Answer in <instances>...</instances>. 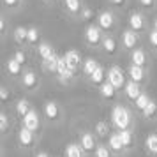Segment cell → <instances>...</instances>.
I'll return each mask as SVG.
<instances>
[{
	"label": "cell",
	"instance_id": "4316f807",
	"mask_svg": "<svg viewBox=\"0 0 157 157\" xmlns=\"http://www.w3.org/2000/svg\"><path fill=\"white\" fill-rule=\"evenodd\" d=\"M102 46H104V50H106L108 53H113L115 48H117V44H115V41L111 37H106V39L102 41Z\"/></svg>",
	"mask_w": 157,
	"mask_h": 157
},
{
	"label": "cell",
	"instance_id": "ac0fdd59",
	"mask_svg": "<svg viewBox=\"0 0 157 157\" xmlns=\"http://www.w3.org/2000/svg\"><path fill=\"white\" fill-rule=\"evenodd\" d=\"M7 69H9V72H11V74H18V72L21 71V64H20L14 57H13L7 62Z\"/></svg>",
	"mask_w": 157,
	"mask_h": 157
},
{
	"label": "cell",
	"instance_id": "d6a6232c",
	"mask_svg": "<svg viewBox=\"0 0 157 157\" xmlns=\"http://www.w3.org/2000/svg\"><path fill=\"white\" fill-rule=\"evenodd\" d=\"M95 129H97V132H99L101 136H104L108 132V125L104 124V122H99V124L95 125Z\"/></svg>",
	"mask_w": 157,
	"mask_h": 157
},
{
	"label": "cell",
	"instance_id": "7402d4cb",
	"mask_svg": "<svg viewBox=\"0 0 157 157\" xmlns=\"http://www.w3.org/2000/svg\"><path fill=\"white\" fill-rule=\"evenodd\" d=\"M120 138H122L124 147H129V145L132 143V134H131V131H129V129H122V131H120Z\"/></svg>",
	"mask_w": 157,
	"mask_h": 157
},
{
	"label": "cell",
	"instance_id": "f546056e",
	"mask_svg": "<svg viewBox=\"0 0 157 157\" xmlns=\"http://www.w3.org/2000/svg\"><path fill=\"white\" fill-rule=\"evenodd\" d=\"M143 113L147 115V117H152V115L155 113V102H154V101H150V102H148V106H147L145 109H143Z\"/></svg>",
	"mask_w": 157,
	"mask_h": 157
},
{
	"label": "cell",
	"instance_id": "9a60e30c",
	"mask_svg": "<svg viewBox=\"0 0 157 157\" xmlns=\"http://www.w3.org/2000/svg\"><path fill=\"white\" fill-rule=\"evenodd\" d=\"M97 67H99V65H97V62H95L94 58H88V60L85 62V65H83V71H85L86 74H90V76H92L94 72L97 71Z\"/></svg>",
	"mask_w": 157,
	"mask_h": 157
},
{
	"label": "cell",
	"instance_id": "e0dca14e",
	"mask_svg": "<svg viewBox=\"0 0 157 157\" xmlns=\"http://www.w3.org/2000/svg\"><path fill=\"white\" fill-rule=\"evenodd\" d=\"M27 37H29V30L23 29V27H18L14 30V39L18 43H23V41H27Z\"/></svg>",
	"mask_w": 157,
	"mask_h": 157
},
{
	"label": "cell",
	"instance_id": "2e32d148",
	"mask_svg": "<svg viewBox=\"0 0 157 157\" xmlns=\"http://www.w3.org/2000/svg\"><path fill=\"white\" fill-rule=\"evenodd\" d=\"M132 64H136V65H143L145 64V51H141V50H134L132 51Z\"/></svg>",
	"mask_w": 157,
	"mask_h": 157
},
{
	"label": "cell",
	"instance_id": "836d02e7",
	"mask_svg": "<svg viewBox=\"0 0 157 157\" xmlns=\"http://www.w3.org/2000/svg\"><path fill=\"white\" fill-rule=\"evenodd\" d=\"M14 58L20 62V64H25V62H27V57H25V53H23V51H16Z\"/></svg>",
	"mask_w": 157,
	"mask_h": 157
},
{
	"label": "cell",
	"instance_id": "cb8c5ba5",
	"mask_svg": "<svg viewBox=\"0 0 157 157\" xmlns=\"http://www.w3.org/2000/svg\"><path fill=\"white\" fill-rule=\"evenodd\" d=\"M101 94L104 95V97H113V94H115V86L108 81V83H104V85L101 86Z\"/></svg>",
	"mask_w": 157,
	"mask_h": 157
},
{
	"label": "cell",
	"instance_id": "5b68a950",
	"mask_svg": "<svg viewBox=\"0 0 157 157\" xmlns=\"http://www.w3.org/2000/svg\"><path fill=\"white\" fill-rule=\"evenodd\" d=\"M64 57H65V60H67V64H69V67H71L72 71H74V67H76V65L79 64V60H81L79 53L78 51H74V50H69Z\"/></svg>",
	"mask_w": 157,
	"mask_h": 157
},
{
	"label": "cell",
	"instance_id": "4dcf8cb0",
	"mask_svg": "<svg viewBox=\"0 0 157 157\" xmlns=\"http://www.w3.org/2000/svg\"><path fill=\"white\" fill-rule=\"evenodd\" d=\"M37 39H39V32H37V29H29V37H27V41L36 43Z\"/></svg>",
	"mask_w": 157,
	"mask_h": 157
},
{
	"label": "cell",
	"instance_id": "d6986e66",
	"mask_svg": "<svg viewBox=\"0 0 157 157\" xmlns=\"http://www.w3.org/2000/svg\"><path fill=\"white\" fill-rule=\"evenodd\" d=\"M37 83V78H36V74H34V72H25V76H23V85L25 86H30V88H32V86L36 85Z\"/></svg>",
	"mask_w": 157,
	"mask_h": 157
},
{
	"label": "cell",
	"instance_id": "83f0119b",
	"mask_svg": "<svg viewBox=\"0 0 157 157\" xmlns=\"http://www.w3.org/2000/svg\"><path fill=\"white\" fill-rule=\"evenodd\" d=\"M90 78H92L94 83H101V81H102V78H104V71H102V67H101V65L97 67V71L94 72Z\"/></svg>",
	"mask_w": 157,
	"mask_h": 157
},
{
	"label": "cell",
	"instance_id": "52a82bcc",
	"mask_svg": "<svg viewBox=\"0 0 157 157\" xmlns=\"http://www.w3.org/2000/svg\"><path fill=\"white\" fill-rule=\"evenodd\" d=\"M99 36H101L99 27H88V29H86V41H88L90 44L99 43Z\"/></svg>",
	"mask_w": 157,
	"mask_h": 157
},
{
	"label": "cell",
	"instance_id": "7c38bea8",
	"mask_svg": "<svg viewBox=\"0 0 157 157\" xmlns=\"http://www.w3.org/2000/svg\"><path fill=\"white\" fill-rule=\"evenodd\" d=\"M109 145H111V148H113V150H122V148H124L120 132H115V134L109 136Z\"/></svg>",
	"mask_w": 157,
	"mask_h": 157
},
{
	"label": "cell",
	"instance_id": "277c9868",
	"mask_svg": "<svg viewBox=\"0 0 157 157\" xmlns=\"http://www.w3.org/2000/svg\"><path fill=\"white\" fill-rule=\"evenodd\" d=\"M125 94H127V97H131V99H138L140 95H141V92H140V85H138V81H129L127 85H125Z\"/></svg>",
	"mask_w": 157,
	"mask_h": 157
},
{
	"label": "cell",
	"instance_id": "30bf717a",
	"mask_svg": "<svg viewBox=\"0 0 157 157\" xmlns=\"http://www.w3.org/2000/svg\"><path fill=\"white\" fill-rule=\"evenodd\" d=\"M122 39H124V44H125V48H134V44H136V34L132 32V30H127V32H124Z\"/></svg>",
	"mask_w": 157,
	"mask_h": 157
},
{
	"label": "cell",
	"instance_id": "6da1fadb",
	"mask_svg": "<svg viewBox=\"0 0 157 157\" xmlns=\"http://www.w3.org/2000/svg\"><path fill=\"white\" fill-rule=\"evenodd\" d=\"M111 118H113V124L120 129H127L129 122H131V113L124 106H115L113 111H111Z\"/></svg>",
	"mask_w": 157,
	"mask_h": 157
},
{
	"label": "cell",
	"instance_id": "8992f818",
	"mask_svg": "<svg viewBox=\"0 0 157 157\" xmlns=\"http://www.w3.org/2000/svg\"><path fill=\"white\" fill-rule=\"evenodd\" d=\"M99 27L101 29H109V27H113V14L111 13H101L99 14Z\"/></svg>",
	"mask_w": 157,
	"mask_h": 157
},
{
	"label": "cell",
	"instance_id": "e575fe53",
	"mask_svg": "<svg viewBox=\"0 0 157 157\" xmlns=\"http://www.w3.org/2000/svg\"><path fill=\"white\" fill-rule=\"evenodd\" d=\"M0 129L2 131L7 129V117H6V113H0Z\"/></svg>",
	"mask_w": 157,
	"mask_h": 157
},
{
	"label": "cell",
	"instance_id": "ba28073f",
	"mask_svg": "<svg viewBox=\"0 0 157 157\" xmlns=\"http://www.w3.org/2000/svg\"><path fill=\"white\" fill-rule=\"evenodd\" d=\"M39 55H41L44 60H50V58L57 57V55H55V51L51 50L50 44H41V46H39Z\"/></svg>",
	"mask_w": 157,
	"mask_h": 157
},
{
	"label": "cell",
	"instance_id": "d590c367",
	"mask_svg": "<svg viewBox=\"0 0 157 157\" xmlns=\"http://www.w3.org/2000/svg\"><path fill=\"white\" fill-rule=\"evenodd\" d=\"M7 97H9L7 88H6V86H0V99H2V101H7Z\"/></svg>",
	"mask_w": 157,
	"mask_h": 157
},
{
	"label": "cell",
	"instance_id": "484cf974",
	"mask_svg": "<svg viewBox=\"0 0 157 157\" xmlns=\"http://www.w3.org/2000/svg\"><path fill=\"white\" fill-rule=\"evenodd\" d=\"M16 111H18V115H23V117H25V115L30 111L29 109V102H27L25 99H21L20 102H18V106H16Z\"/></svg>",
	"mask_w": 157,
	"mask_h": 157
},
{
	"label": "cell",
	"instance_id": "44dd1931",
	"mask_svg": "<svg viewBox=\"0 0 157 157\" xmlns=\"http://www.w3.org/2000/svg\"><path fill=\"white\" fill-rule=\"evenodd\" d=\"M57 115H58V108L55 102H48L46 104V117L48 118H57Z\"/></svg>",
	"mask_w": 157,
	"mask_h": 157
},
{
	"label": "cell",
	"instance_id": "ab89813d",
	"mask_svg": "<svg viewBox=\"0 0 157 157\" xmlns=\"http://www.w3.org/2000/svg\"><path fill=\"white\" fill-rule=\"evenodd\" d=\"M16 2H18V0H6L7 6H16Z\"/></svg>",
	"mask_w": 157,
	"mask_h": 157
},
{
	"label": "cell",
	"instance_id": "74e56055",
	"mask_svg": "<svg viewBox=\"0 0 157 157\" xmlns=\"http://www.w3.org/2000/svg\"><path fill=\"white\" fill-rule=\"evenodd\" d=\"M83 16H85V20H90V18H92V11H90V9H85V11H83Z\"/></svg>",
	"mask_w": 157,
	"mask_h": 157
},
{
	"label": "cell",
	"instance_id": "5bb4252c",
	"mask_svg": "<svg viewBox=\"0 0 157 157\" xmlns=\"http://www.w3.org/2000/svg\"><path fill=\"white\" fill-rule=\"evenodd\" d=\"M129 23H131V27H132L134 30H141V27H143V16L138 14V13H134V14H131Z\"/></svg>",
	"mask_w": 157,
	"mask_h": 157
},
{
	"label": "cell",
	"instance_id": "f1b7e54d",
	"mask_svg": "<svg viewBox=\"0 0 157 157\" xmlns=\"http://www.w3.org/2000/svg\"><path fill=\"white\" fill-rule=\"evenodd\" d=\"M65 6L71 13H78L79 9V0H65Z\"/></svg>",
	"mask_w": 157,
	"mask_h": 157
},
{
	"label": "cell",
	"instance_id": "d4e9b609",
	"mask_svg": "<svg viewBox=\"0 0 157 157\" xmlns=\"http://www.w3.org/2000/svg\"><path fill=\"white\" fill-rule=\"evenodd\" d=\"M65 154H67V157H81V148L78 145H69Z\"/></svg>",
	"mask_w": 157,
	"mask_h": 157
},
{
	"label": "cell",
	"instance_id": "7a4b0ae2",
	"mask_svg": "<svg viewBox=\"0 0 157 157\" xmlns=\"http://www.w3.org/2000/svg\"><path fill=\"white\" fill-rule=\"evenodd\" d=\"M108 81H109L115 88L124 85V72H122L120 67H117V65H115V67L109 69V72H108Z\"/></svg>",
	"mask_w": 157,
	"mask_h": 157
},
{
	"label": "cell",
	"instance_id": "9c48e42d",
	"mask_svg": "<svg viewBox=\"0 0 157 157\" xmlns=\"http://www.w3.org/2000/svg\"><path fill=\"white\" fill-rule=\"evenodd\" d=\"M20 143H21V145H25V147H29L30 143H32V140H34V138H32V131H30V129H21V131H20Z\"/></svg>",
	"mask_w": 157,
	"mask_h": 157
},
{
	"label": "cell",
	"instance_id": "3957f363",
	"mask_svg": "<svg viewBox=\"0 0 157 157\" xmlns=\"http://www.w3.org/2000/svg\"><path fill=\"white\" fill-rule=\"evenodd\" d=\"M23 124H25V127L30 129V131H36L37 125H39V117H37L36 111H29V113L23 117Z\"/></svg>",
	"mask_w": 157,
	"mask_h": 157
},
{
	"label": "cell",
	"instance_id": "4fadbf2b",
	"mask_svg": "<svg viewBox=\"0 0 157 157\" xmlns=\"http://www.w3.org/2000/svg\"><path fill=\"white\" fill-rule=\"evenodd\" d=\"M81 147L85 150H92L94 147H95V141H94V136L88 134V132H85V134L81 136Z\"/></svg>",
	"mask_w": 157,
	"mask_h": 157
},
{
	"label": "cell",
	"instance_id": "b9f144b4",
	"mask_svg": "<svg viewBox=\"0 0 157 157\" xmlns=\"http://www.w3.org/2000/svg\"><path fill=\"white\" fill-rule=\"evenodd\" d=\"M37 157H48V155H46V154H39Z\"/></svg>",
	"mask_w": 157,
	"mask_h": 157
},
{
	"label": "cell",
	"instance_id": "f35d334b",
	"mask_svg": "<svg viewBox=\"0 0 157 157\" xmlns=\"http://www.w3.org/2000/svg\"><path fill=\"white\" fill-rule=\"evenodd\" d=\"M140 2H141L145 7H148V6H152V2H154V0H140Z\"/></svg>",
	"mask_w": 157,
	"mask_h": 157
},
{
	"label": "cell",
	"instance_id": "603a6c76",
	"mask_svg": "<svg viewBox=\"0 0 157 157\" xmlns=\"http://www.w3.org/2000/svg\"><path fill=\"white\" fill-rule=\"evenodd\" d=\"M147 148H148L150 152L157 154V136L155 134H150L148 138H147Z\"/></svg>",
	"mask_w": 157,
	"mask_h": 157
},
{
	"label": "cell",
	"instance_id": "ffe728a7",
	"mask_svg": "<svg viewBox=\"0 0 157 157\" xmlns=\"http://www.w3.org/2000/svg\"><path fill=\"white\" fill-rule=\"evenodd\" d=\"M134 102H136V108H138V109H145V108L148 106V102H150V99H148V95H145V94H141V95H140V97H138V99H134Z\"/></svg>",
	"mask_w": 157,
	"mask_h": 157
},
{
	"label": "cell",
	"instance_id": "1f68e13d",
	"mask_svg": "<svg viewBox=\"0 0 157 157\" xmlns=\"http://www.w3.org/2000/svg\"><path fill=\"white\" fill-rule=\"evenodd\" d=\"M95 155H97V157H109V150H108L106 147H102V145H101V147L95 148Z\"/></svg>",
	"mask_w": 157,
	"mask_h": 157
},
{
	"label": "cell",
	"instance_id": "60d3db41",
	"mask_svg": "<svg viewBox=\"0 0 157 157\" xmlns=\"http://www.w3.org/2000/svg\"><path fill=\"white\" fill-rule=\"evenodd\" d=\"M111 2H113V4H117V6H120V4L124 2V0H111Z\"/></svg>",
	"mask_w": 157,
	"mask_h": 157
},
{
	"label": "cell",
	"instance_id": "8d00e7d4",
	"mask_svg": "<svg viewBox=\"0 0 157 157\" xmlns=\"http://www.w3.org/2000/svg\"><path fill=\"white\" fill-rule=\"evenodd\" d=\"M150 43L154 44V46H157V30H152L150 32Z\"/></svg>",
	"mask_w": 157,
	"mask_h": 157
},
{
	"label": "cell",
	"instance_id": "8fae6325",
	"mask_svg": "<svg viewBox=\"0 0 157 157\" xmlns=\"http://www.w3.org/2000/svg\"><path fill=\"white\" fill-rule=\"evenodd\" d=\"M129 74H131V78L134 79V81H141L143 79V67L141 65L132 64L131 65V69H129Z\"/></svg>",
	"mask_w": 157,
	"mask_h": 157
},
{
	"label": "cell",
	"instance_id": "7bdbcfd3",
	"mask_svg": "<svg viewBox=\"0 0 157 157\" xmlns=\"http://www.w3.org/2000/svg\"><path fill=\"white\" fill-rule=\"evenodd\" d=\"M155 30H157V20H155Z\"/></svg>",
	"mask_w": 157,
	"mask_h": 157
}]
</instances>
